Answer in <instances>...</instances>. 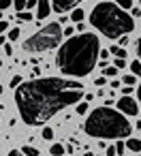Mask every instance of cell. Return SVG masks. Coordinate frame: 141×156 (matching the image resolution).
<instances>
[{
    "label": "cell",
    "mask_w": 141,
    "mask_h": 156,
    "mask_svg": "<svg viewBox=\"0 0 141 156\" xmlns=\"http://www.w3.org/2000/svg\"><path fill=\"white\" fill-rule=\"evenodd\" d=\"M83 96V88L79 81L60 79V77H39L24 81L15 92V103L22 120L28 126L45 124L60 109L79 103Z\"/></svg>",
    "instance_id": "cell-1"
},
{
    "label": "cell",
    "mask_w": 141,
    "mask_h": 156,
    "mask_svg": "<svg viewBox=\"0 0 141 156\" xmlns=\"http://www.w3.org/2000/svg\"><path fill=\"white\" fill-rule=\"evenodd\" d=\"M100 58V43L96 34L83 32L79 37H71L58 51L56 64L62 75L69 77H86L96 66Z\"/></svg>",
    "instance_id": "cell-2"
},
{
    "label": "cell",
    "mask_w": 141,
    "mask_h": 156,
    "mask_svg": "<svg viewBox=\"0 0 141 156\" xmlns=\"http://www.w3.org/2000/svg\"><path fill=\"white\" fill-rule=\"evenodd\" d=\"M90 24L107 39H120L135 30V20L115 2H98L90 13Z\"/></svg>",
    "instance_id": "cell-3"
},
{
    "label": "cell",
    "mask_w": 141,
    "mask_h": 156,
    "mask_svg": "<svg viewBox=\"0 0 141 156\" xmlns=\"http://www.w3.org/2000/svg\"><path fill=\"white\" fill-rule=\"evenodd\" d=\"M86 133L90 137H100V139H118V137H128L132 126L124 118V113L111 109V107H98L94 109L88 120H86Z\"/></svg>",
    "instance_id": "cell-4"
},
{
    "label": "cell",
    "mask_w": 141,
    "mask_h": 156,
    "mask_svg": "<svg viewBox=\"0 0 141 156\" xmlns=\"http://www.w3.org/2000/svg\"><path fill=\"white\" fill-rule=\"evenodd\" d=\"M62 37H64V32H62L60 24H47L37 34H32L28 41H24V49L30 51V54H41V51L58 47V43L62 41Z\"/></svg>",
    "instance_id": "cell-5"
},
{
    "label": "cell",
    "mask_w": 141,
    "mask_h": 156,
    "mask_svg": "<svg viewBox=\"0 0 141 156\" xmlns=\"http://www.w3.org/2000/svg\"><path fill=\"white\" fill-rule=\"evenodd\" d=\"M118 109H120L122 113H126V115H137V113H139V105H137L130 96H122V98L118 101Z\"/></svg>",
    "instance_id": "cell-6"
},
{
    "label": "cell",
    "mask_w": 141,
    "mask_h": 156,
    "mask_svg": "<svg viewBox=\"0 0 141 156\" xmlns=\"http://www.w3.org/2000/svg\"><path fill=\"white\" fill-rule=\"evenodd\" d=\"M79 2H81V0H54L51 7H54V11H56V13H64V11H69V9H73V7H77Z\"/></svg>",
    "instance_id": "cell-7"
},
{
    "label": "cell",
    "mask_w": 141,
    "mask_h": 156,
    "mask_svg": "<svg viewBox=\"0 0 141 156\" xmlns=\"http://www.w3.org/2000/svg\"><path fill=\"white\" fill-rule=\"evenodd\" d=\"M51 7H49V0H39V5H37V17L39 20H45L49 15Z\"/></svg>",
    "instance_id": "cell-8"
},
{
    "label": "cell",
    "mask_w": 141,
    "mask_h": 156,
    "mask_svg": "<svg viewBox=\"0 0 141 156\" xmlns=\"http://www.w3.org/2000/svg\"><path fill=\"white\" fill-rule=\"evenodd\" d=\"M126 147L130 152H141V139H128L126 141Z\"/></svg>",
    "instance_id": "cell-9"
},
{
    "label": "cell",
    "mask_w": 141,
    "mask_h": 156,
    "mask_svg": "<svg viewBox=\"0 0 141 156\" xmlns=\"http://www.w3.org/2000/svg\"><path fill=\"white\" fill-rule=\"evenodd\" d=\"M130 73H132L135 77H141V60L130 62Z\"/></svg>",
    "instance_id": "cell-10"
},
{
    "label": "cell",
    "mask_w": 141,
    "mask_h": 156,
    "mask_svg": "<svg viewBox=\"0 0 141 156\" xmlns=\"http://www.w3.org/2000/svg\"><path fill=\"white\" fill-rule=\"evenodd\" d=\"M109 51H111V54H113L115 58H122V60L126 58V49H124V47H120V45H118V47H111Z\"/></svg>",
    "instance_id": "cell-11"
},
{
    "label": "cell",
    "mask_w": 141,
    "mask_h": 156,
    "mask_svg": "<svg viewBox=\"0 0 141 156\" xmlns=\"http://www.w3.org/2000/svg\"><path fill=\"white\" fill-rule=\"evenodd\" d=\"M71 20H73L75 24H81V20H83V11H81V9H75V11L71 13Z\"/></svg>",
    "instance_id": "cell-12"
},
{
    "label": "cell",
    "mask_w": 141,
    "mask_h": 156,
    "mask_svg": "<svg viewBox=\"0 0 141 156\" xmlns=\"http://www.w3.org/2000/svg\"><path fill=\"white\" fill-rule=\"evenodd\" d=\"M49 154H54V156H62V154H64L62 143H54V145H51V150H49Z\"/></svg>",
    "instance_id": "cell-13"
},
{
    "label": "cell",
    "mask_w": 141,
    "mask_h": 156,
    "mask_svg": "<svg viewBox=\"0 0 141 156\" xmlns=\"http://www.w3.org/2000/svg\"><path fill=\"white\" fill-rule=\"evenodd\" d=\"M22 154H26V156H39V150L32 147V145H24L22 147Z\"/></svg>",
    "instance_id": "cell-14"
},
{
    "label": "cell",
    "mask_w": 141,
    "mask_h": 156,
    "mask_svg": "<svg viewBox=\"0 0 141 156\" xmlns=\"http://www.w3.org/2000/svg\"><path fill=\"white\" fill-rule=\"evenodd\" d=\"M115 5H118L120 9H124V11H128V9L132 7V0H115Z\"/></svg>",
    "instance_id": "cell-15"
},
{
    "label": "cell",
    "mask_w": 141,
    "mask_h": 156,
    "mask_svg": "<svg viewBox=\"0 0 141 156\" xmlns=\"http://www.w3.org/2000/svg\"><path fill=\"white\" fill-rule=\"evenodd\" d=\"M26 2H28V0H13V5H15V11H17V13L26 11Z\"/></svg>",
    "instance_id": "cell-16"
},
{
    "label": "cell",
    "mask_w": 141,
    "mask_h": 156,
    "mask_svg": "<svg viewBox=\"0 0 141 156\" xmlns=\"http://www.w3.org/2000/svg\"><path fill=\"white\" fill-rule=\"evenodd\" d=\"M17 20L19 22H30L32 20V13L30 11H22V13H17Z\"/></svg>",
    "instance_id": "cell-17"
},
{
    "label": "cell",
    "mask_w": 141,
    "mask_h": 156,
    "mask_svg": "<svg viewBox=\"0 0 141 156\" xmlns=\"http://www.w3.org/2000/svg\"><path fill=\"white\" fill-rule=\"evenodd\" d=\"M41 137H43L45 141H49V139H54V130H51L49 126H45V128H43V135H41Z\"/></svg>",
    "instance_id": "cell-18"
},
{
    "label": "cell",
    "mask_w": 141,
    "mask_h": 156,
    "mask_svg": "<svg viewBox=\"0 0 141 156\" xmlns=\"http://www.w3.org/2000/svg\"><path fill=\"white\" fill-rule=\"evenodd\" d=\"M19 34H22V32H19V28H11L9 39H11V41H17V39H19Z\"/></svg>",
    "instance_id": "cell-19"
},
{
    "label": "cell",
    "mask_w": 141,
    "mask_h": 156,
    "mask_svg": "<svg viewBox=\"0 0 141 156\" xmlns=\"http://www.w3.org/2000/svg\"><path fill=\"white\" fill-rule=\"evenodd\" d=\"M103 73H105V75H109V77H113V75L118 73V69H115V66H105V69H103Z\"/></svg>",
    "instance_id": "cell-20"
},
{
    "label": "cell",
    "mask_w": 141,
    "mask_h": 156,
    "mask_svg": "<svg viewBox=\"0 0 141 156\" xmlns=\"http://www.w3.org/2000/svg\"><path fill=\"white\" fill-rule=\"evenodd\" d=\"M24 83V79H22V75H15L13 79H11V86H15V88H19Z\"/></svg>",
    "instance_id": "cell-21"
},
{
    "label": "cell",
    "mask_w": 141,
    "mask_h": 156,
    "mask_svg": "<svg viewBox=\"0 0 141 156\" xmlns=\"http://www.w3.org/2000/svg\"><path fill=\"white\" fill-rule=\"evenodd\" d=\"M86 111H88V103H77V113L83 115Z\"/></svg>",
    "instance_id": "cell-22"
},
{
    "label": "cell",
    "mask_w": 141,
    "mask_h": 156,
    "mask_svg": "<svg viewBox=\"0 0 141 156\" xmlns=\"http://www.w3.org/2000/svg\"><path fill=\"white\" fill-rule=\"evenodd\" d=\"M122 81H124V83H128V86H135V75H132V73H128Z\"/></svg>",
    "instance_id": "cell-23"
},
{
    "label": "cell",
    "mask_w": 141,
    "mask_h": 156,
    "mask_svg": "<svg viewBox=\"0 0 141 156\" xmlns=\"http://www.w3.org/2000/svg\"><path fill=\"white\" fill-rule=\"evenodd\" d=\"M73 34H75V28H73V26H69V28H64V37H69V39H71Z\"/></svg>",
    "instance_id": "cell-24"
},
{
    "label": "cell",
    "mask_w": 141,
    "mask_h": 156,
    "mask_svg": "<svg viewBox=\"0 0 141 156\" xmlns=\"http://www.w3.org/2000/svg\"><path fill=\"white\" fill-rule=\"evenodd\" d=\"M109 54H111L109 49H100V60H103V62H107V58H109Z\"/></svg>",
    "instance_id": "cell-25"
},
{
    "label": "cell",
    "mask_w": 141,
    "mask_h": 156,
    "mask_svg": "<svg viewBox=\"0 0 141 156\" xmlns=\"http://www.w3.org/2000/svg\"><path fill=\"white\" fill-rule=\"evenodd\" d=\"M115 150H118V154H122V152L126 150V143H122V141H118V143H115Z\"/></svg>",
    "instance_id": "cell-26"
},
{
    "label": "cell",
    "mask_w": 141,
    "mask_h": 156,
    "mask_svg": "<svg viewBox=\"0 0 141 156\" xmlns=\"http://www.w3.org/2000/svg\"><path fill=\"white\" fill-rule=\"evenodd\" d=\"M11 7V0H0V11L2 9H9Z\"/></svg>",
    "instance_id": "cell-27"
},
{
    "label": "cell",
    "mask_w": 141,
    "mask_h": 156,
    "mask_svg": "<svg viewBox=\"0 0 141 156\" xmlns=\"http://www.w3.org/2000/svg\"><path fill=\"white\" fill-rule=\"evenodd\" d=\"M113 66H115V69H124V60H122V58H115Z\"/></svg>",
    "instance_id": "cell-28"
},
{
    "label": "cell",
    "mask_w": 141,
    "mask_h": 156,
    "mask_svg": "<svg viewBox=\"0 0 141 156\" xmlns=\"http://www.w3.org/2000/svg\"><path fill=\"white\" fill-rule=\"evenodd\" d=\"M130 92H132V86H124V90H122V96H130Z\"/></svg>",
    "instance_id": "cell-29"
},
{
    "label": "cell",
    "mask_w": 141,
    "mask_h": 156,
    "mask_svg": "<svg viewBox=\"0 0 141 156\" xmlns=\"http://www.w3.org/2000/svg\"><path fill=\"white\" fill-rule=\"evenodd\" d=\"M115 154H118L115 145H109V147H107V156H115Z\"/></svg>",
    "instance_id": "cell-30"
},
{
    "label": "cell",
    "mask_w": 141,
    "mask_h": 156,
    "mask_svg": "<svg viewBox=\"0 0 141 156\" xmlns=\"http://www.w3.org/2000/svg\"><path fill=\"white\" fill-rule=\"evenodd\" d=\"M128 45V37L124 34V37H120V47H126Z\"/></svg>",
    "instance_id": "cell-31"
},
{
    "label": "cell",
    "mask_w": 141,
    "mask_h": 156,
    "mask_svg": "<svg viewBox=\"0 0 141 156\" xmlns=\"http://www.w3.org/2000/svg\"><path fill=\"white\" fill-rule=\"evenodd\" d=\"M7 28H9V24H7V22H0V37H2V32H5Z\"/></svg>",
    "instance_id": "cell-32"
},
{
    "label": "cell",
    "mask_w": 141,
    "mask_h": 156,
    "mask_svg": "<svg viewBox=\"0 0 141 156\" xmlns=\"http://www.w3.org/2000/svg\"><path fill=\"white\" fill-rule=\"evenodd\" d=\"M37 5H39V0H28V2H26L28 9H32V7H37Z\"/></svg>",
    "instance_id": "cell-33"
},
{
    "label": "cell",
    "mask_w": 141,
    "mask_h": 156,
    "mask_svg": "<svg viewBox=\"0 0 141 156\" xmlns=\"http://www.w3.org/2000/svg\"><path fill=\"white\" fill-rule=\"evenodd\" d=\"M7 156H22V150H11Z\"/></svg>",
    "instance_id": "cell-34"
},
{
    "label": "cell",
    "mask_w": 141,
    "mask_h": 156,
    "mask_svg": "<svg viewBox=\"0 0 141 156\" xmlns=\"http://www.w3.org/2000/svg\"><path fill=\"white\" fill-rule=\"evenodd\" d=\"M32 75H34V79H39V75H41V69H37V66H34V69H32Z\"/></svg>",
    "instance_id": "cell-35"
},
{
    "label": "cell",
    "mask_w": 141,
    "mask_h": 156,
    "mask_svg": "<svg viewBox=\"0 0 141 156\" xmlns=\"http://www.w3.org/2000/svg\"><path fill=\"white\" fill-rule=\"evenodd\" d=\"M137 54H139V60H141V39L137 41Z\"/></svg>",
    "instance_id": "cell-36"
},
{
    "label": "cell",
    "mask_w": 141,
    "mask_h": 156,
    "mask_svg": "<svg viewBox=\"0 0 141 156\" xmlns=\"http://www.w3.org/2000/svg\"><path fill=\"white\" fill-rule=\"evenodd\" d=\"M96 86H105V77H98L96 79Z\"/></svg>",
    "instance_id": "cell-37"
},
{
    "label": "cell",
    "mask_w": 141,
    "mask_h": 156,
    "mask_svg": "<svg viewBox=\"0 0 141 156\" xmlns=\"http://www.w3.org/2000/svg\"><path fill=\"white\" fill-rule=\"evenodd\" d=\"M137 94H139V101H141V86L137 88Z\"/></svg>",
    "instance_id": "cell-38"
},
{
    "label": "cell",
    "mask_w": 141,
    "mask_h": 156,
    "mask_svg": "<svg viewBox=\"0 0 141 156\" xmlns=\"http://www.w3.org/2000/svg\"><path fill=\"white\" fill-rule=\"evenodd\" d=\"M0 94H2V86H0Z\"/></svg>",
    "instance_id": "cell-39"
},
{
    "label": "cell",
    "mask_w": 141,
    "mask_h": 156,
    "mask_svg": "<svg viewBox=\"0 0 141 156\" xmlns=\"http://www.w3.org/2000/svg\"><path fill=\"white\" fill-rule=\"evenodd\" d=\"M83 156H92V154H83Z\"/></svg>",
    "instance_id": "cell-40"
},
{
    "label": "cell",
    "mask_w": 141,
    "mask_h": 156,
    "mask_svg": "<svg viewBox=\"0 0 141 156\" xmlns=\"http://www.w3.org/2000/svg\"><path fill=\"white\" fill-rule=\"evenodd\" d=\"M0 66H2V60H0Z\"/></svg>",
    "instance_id": "cell-41"
},
{
    "label": "cell",
    "mask_w": 141,
    "mask_h": 156,
    "mask_svg": "<svg viewBox=\"0 0 141 156\" xmlns=\"http://www.w3.org/2000/svg\"><path fill=\"white\" fill-rule=\"evenodd\" d=\"M0 17H2V15H0ZM0 22H2V20H0Z\"/></svg>",
    "instance_id": "cell-42"
}]
</instances>
